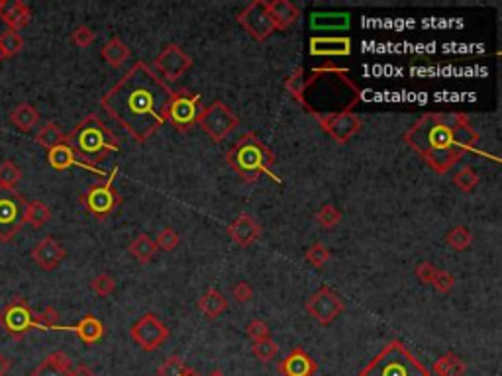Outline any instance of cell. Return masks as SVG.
<instances>
[{"label":"cell","mask_w":502,"mask_h":376,"mask_svg":"<svg viewBox=\"0 0 502 376\" xmlns=\"http://www.w3.org/2000/svg\"><path fill=\"white\" fill-rule=\"evenodd\" d=\"M435 274H437V269H435L432 263H428V261H424L420 263L418 267H416V277H418V281L422 284H432L435 279Z\"/></svg>","instance_id":"obj_50"},{"label":"cell","mask_w":502,"mask_h":376,"mask_svg":"<svg viewBox=\"0 0 502 376\" xmlns=\"http://www.w3.org/2000/svg\"><path fill=\"white\" fill-rule=\"evenodd\" d=\"M310 54L316 57H343L352 54L350 38H312Z\"/></svg>","instance_id":"obj_21"},{"label":"cell","mask_w":502,"mask_h":376,"mask_svg":"<svg viewBox=\"0 0 502 376\" xmlns=\"http://www.w3.org/2000/svg\"><path fill=\"white\" fill-rule=\"evenodd\" d=\"M36 141H38V145L49 151L65 141V134L61 132V128L55 121H47L40 130V134L36 135Z\"/></svg>","instance_id":"obj_31"},{"label":"cell","mask_w":502,"mask_h":376,"mask_svg":"<svg viewBox=\"0 0 502 376\" xmlns=\"http://www.w3.org/2000/svg\"><path fill=\"white\" fill-rule=\"evenodd\" d=\"M47 161H49V165H52L54 169H57V171H65L69 167H82V169H89L87 165H82V163L77 159V155L73 153V149L69 148L65 141H63L61 145H57V148L47 151ZM89 171H91V169H89Z\"/></svg>","instance_id":"obj_26"},{"label":"cell","mask_w":502,"mask_h":376,"mask_svg":"<svg viewBox=\"0 0 502 376\" xmlns=\"http://www.w3.org/2000/svg\"><path fill=\"white\" fill-rule=\"evenodd\" d=\"M112 178H114V175L110 176L106 183L93 185L81 194V204L87 208V212H91L98 220L109 218L122 202V196L118 194V190L112 185Z\"/></svg>","instance_id":"obj_10"},{"label":"cell","mask_w":502,"mask_h":376,"mask_svg":"<svg viewBox=\"0 0 502 376\" xmlns=\"http://www.w3.org/2000/svg\"><path fill=\"white\" fill-rule=\"evenodd\" d=\"M359 100L361 89L353 82L350 71L336 65H324L314 69L310 79H304L299 104L316 118L352 112Z\"/></svg>","instance_id":"obj_3"},{"label":"cell","mask_w":502,"mask_h":376,"mask_svg":"<svg viewBox=\"0 0 502 376\" xmlns=\"http://www.w3.org/2000/svg\"><path fill=\"white\" fill-rule=\"evenodd\" d=\"M446 242H448V245L451 249H455V251H465V249H469L471 243H473V233L465 228V226H455V228L448 231Z\"/></svg>","instance_id":"obj_35"},{"label":"cell","mask_w":502,"mask_h":376,"mask_svg":"<svg viewBox=\"0 0 502 376\" xmlns=\"http://www.w3.org/2000/svg\"><path fill=\"white\" fill-rule=\"evenodd\" d=\"M22 47H24V40H22V36L18 34V32H14V30H4L2 34H0V51L4 55V59L6 57H14V55H18L22 51Z\"/></svg>","instance_id":"obj_34"},{"label":"cell","mask_w":502,"mask_h":376,"mask_svg":"<svg viewBox=\"0 0 502 376\" xmlns=\"http://www.w3.org/2000/svg\"><path fill=\"white\" fill-rule=\"evenodd\" d=\"M0 327L4 329V333L18 341L24 339L32 329H36V314L24 296H12L8 304L0 309Z\"/></svg>","instance_id":"obj_8"},{"label":"cell","mask_w":502,"mask_h":376,"mask_svg":"<svg viewBox=\"0 0 502 376\" xmlns=\"http://www.w3.org/2000/svg\"><path fill=\"white\" fill-rule=\"evenodd\" d=\"M71 368L73 364L67 355L63 351H55L34 368L32 376H71Z\"/></svg>","instance_id":"obj_22"},{"label":"cell","mask_w":502,"mask_h":376,"mask_svg":"<svg viewBox=\"0 0 502 376\" xmlns=\"http://www.w3.org/2000/svg\"><path fill=\"white\" fill-rule=\"evenodd\" d=\"M277 351H279V347H277V343L273 341L271 337L253 343V355L258 357L261 363H269L273 357L277 355Z\"/></svg>","instance_id":"obj_41"},{"label":"cell","mask_w":502,"mask_h":376,"mask_svg":"<svg viewBox=\"0 0 502 376\" xmlns=\"http://www.w3.org/2000/svg\"><path fill=\"white\" fill-rule=\"evenodd\" d=\"M404 141L432 171L444 175L461 161L465 153L475 149L479 134L463 114L428 112L408 128Z\"/></svg>","instance_id":"obj_2"},{"label":"cell","mask_w":502,"mask_h":376,"mask_svg":"<svg viewBox=\"0 0 502 376\" xmlns=\"http://www.w3.org/2000/svg\"><path fill=\"white\" fill-rule=\"evenodd\" d=\"M228 235L236 245L240 247H251L261 235V228L255 222V218L249 214H240L230 226H228Z\"/></svg>","instance_id":"obj_18"},{"label":"cell","mask_w":502,"mask_h":376,"mask_svg":"<svg viewBox=\"0 0 502 376\" xmlns=\"http://www.w3.org/2000/svg\"><path fill=\"white\" fill-rule=\"evenodd\" d=\"M181 242V235L176 233L173 228H165L157 233V239H155V247L161 249V251H173L176 245Z\"/></svg>","instance_id":"obj_42"},{"label":"cell","mask_w":502,"mask_h":376,"mask_svg":"<svg viewBox=\"0 0 502 376\" xmlns=\"http://www.w3.org/2000/svg\"><path fill=\"white\" fill-rule=\"evenodd\" d=\"M318 126L326 132L336 143L343 145L352 139L353 135L357 134L363 126V120L353 114V112H345V114H332V116H316Z\"/></svg>","instance_id":"obj_15"},{"label":"cell","mask_w":502,"mask_h":376,"mask_svg":"<svg viewBox=\"0 0 502 376\" xmlns=\"http://www.w3.org/2000/svg\"><path fill=\"white\" fill-rule=\"evenodd\" d=\"M432 371H434L435 376H463L465 375V363L455 353H446L435 361Z\"/></svg>","instance_id":"obj_29"},{"label":"cell","mask_w":502,"mask_h":376,"mask_svg":"<svg viewBox=\"0 0 502 376\" xmlns=\"http://www.w3.org/2000/svg\"><path fill=\"white\" fill-rule=\"evenodd\" d=\"M350 24L347 14H314L312 27H345Z\"/></svg>","instance_id":"obj_39"},{"label":"cell","mask_w":502,"mask_h":376,"mask_svg":"<svg viewBox=\"0 0 502 376\" xmlns=\"http://www.w3.org/2000/svg\"><path fill=\"white\" fill-rule=\"evenodd\" d=\"M52 220V210L40 200L27 202L26 206V224H30L32 228L40 229L43 228L47 222Z\"/></svg>","instance_id":"obj_32"},{"label":"cell","mask_w":502,"mask_h":376,"mask_svg":"<svg viewBox=\"0 0 502 376\" xmlns=\"http://www.w3.org/2000/svg\"><path fill=\"white\" fill-rule=\"evenodd\" d=\"M10 121L22 132H32L40 124V112L36 110V106L22 102L10 112Z\"/></svg>","instance_id":"obj_27"},{"label":"cell","mask_w":502,"mask_h":376,"mask_svg":"<svg viewBox=\"0 0 502 376\" xmlns=\"http://www.w3.org/2000/svg\"><path fill=\"white\" fill-rule=\"evenodd\" d=\"M198 104H201V94H192L189 91L173 93L167 121H171L173 128L179 132H189L198 120V114H201Z\"/></svg>","instance_id":"obj_13"},{"label":"cell","mask_w":502,"mask_h":376,"mask_svg":"<svg viewBox=\"0 0 502 376\" xmlns=\"http://www.w3.org/2000/svg\"><path fill=\"white\" fill-rule=\"evenodd\" d=\"M22 178V171L14 161L0 163V188H14Z\"/></svg>","instance_id":"obj_36"},{"label":"cell","mask_w":502,"mask_h":376,"mask_svg":"<svg viewBox=\"0 0 502 376\" xmlns=\"http://www.w3.org/2000/svg\"><path fill=\"white\" fill-rule=\"evenodd\" d=\"M2 59H4V55H2V51H0V61H2Z\"/></svg>","instance_id":"obj_54"},{"label":"cell","mask_w":502,"mask_h":376,"mask_svg":"<svg viewBox=\"0 0 502 376\" xmlns=\"http://www.w3.org/2000/svg\"><path fill=\"white\" fill-rule=\"evenodd\" d=\"M196 124L201 126V130H203L204 134L208 135L212 141H224L228 135L238 128V116L231 112V108L228 104H224V102H220V100H214L210 106H206L201 110V114H198V120Z\"/></svg>","instance_id":"obj_9"},{"label":"cell","mask_w":502,"mask_h":376,"mask_svg":"<svg viewBox=\"0 0 502 376\" xmlns=\"http://www.w3.org/2000/svg\"><path fill=\"white\" fill-rule=\"evenodd\" d=\"M238 22L253 40L258 41H265L277 32L269 8H267V2H263V0H253L251 4H247L244 10L238 14Z\"/></svg>","instance_id":"obj_11"},{"label":"cell","mask_w":502,"mask_h":376,"mask_svg":"<svg viewBox=\"0 0 502 376\" xmlns=\"http://www.w3.org/2000/svg\"><path fill=\"white\" fill-rule=\"evenodd\" d=\"M71 376H96L95 371L87 364H79L75 368H71Z\"/></svg>","instance_id":"obj_51"},{"label":"cell","mask_w":502,"mask_h":376,"mask_svg":"<svg viewBox=\"0 0 502 376\" xmlns=\"http://www.w3.org/2000/svg\"><path fill=\"white\" fill-rule=\"evenodd\" d=\"M157 247L148 233H139L134 242L130 243V255L136 259L137 263H150L155 255Z\"/></svg>","instance_id":"obj_30"},{"label":"cell","mask_w":502,"mask_h":376,"mask_svg":"<svg viewBox=\"0 0 502 376\" xmlns=\"http://www.w3.org/2000/svg\"><path fill=\"white\" fill-rule=\"evenodd\" d=\"M479 183H481V176L471 165H465L453 175V185H455V188H459V192H463V194L473 192L479 187Z\"/></svg>","instance_id":"obj_33"},{"label":"cell","mask_w":502,"mask_h":376,"mask_svg":"<svg viewBox=\"0 0 502 376\" xmlns=\"http://www.w3.org/2000/svg\"><path fill=\"white\" fill-rule=\"evenodd\" d=\"M65 247L54 237H43L34 249H32V259L41 270H54L59 267V263L65 259Z\"/></svg>","instance_id":"obj_17"},{"label":"cell","mask_w":502,"mask_h":376,"mask_svg":"<svg viewBox=\"0 0 502 376\" xmlns=\"http://www.w3.org/2000/svg\"><path fill=\"white\" fill-rule=\"evenodd\" d=\"M190 67H192V59L176 43L167 45L155 59V69H157L155 73H161L167 81L181 79Z\"/></svg>","instance_id":"obj_16"},{"label":"cell","mask_w":502,"mask_h":376,"mask_svg":"<svg viewBox=\"0 0 502 376\" xmlns=\"http://www.w3.org/2000/svg\"><path fill=\"white\" fill-rule=\"evenodd\" d=\"M359 376H432L430 371L400 343L391 341L359 373Z\"/></svg>","instance_id":"obj_6"},{"label":"cell","mask_w":502,"mask_h":376,"mask_svg":"<svg viewBox=\"0 0 502 376\" xmlns=\"http://www.w3.org/2000/svg\"><path fill=\"white\" fill-rule=\"evenodd\" d=\"M0 20L8 26V30L20 32L30 24L32 10L22 0H0Z\"/></svg>","instance_id":"obj_20"},{"label":"cell","mask_w":502,"mask_h":376,"mask_svg":"<svg viewBox=\"0 0 502 376\" xmlns=\"http://www.w3.org/2000/svg\"><path fill=\"white\" fill-rule=\"evenodd\" d=\"M130 337L134 339L137 347L141 351H155L157 347H161L167 337H169V329L155 314H144L139 320H137L132 329H130Z\"/></svg>","instance_id":"obj_12"},{"label":"cell","mask_w":502,"mask_h":376,"mask_svg":"<svg viewBox=\"0 0 502 376\" xmlns=\"http://www.w3.org/2000/svg\"><path fill=\"white\" fill-rule=\"evenodd\" d=\"M328 259H330V251H328L326 245H322V243H314L312 247L306 251V261H308L312 267H316V269L324 267Z\"/></svg>","instance_id":"obj_44"},{"label":"cell","mask_w":502,"mask_h":376,"mask_svg":"<svg viewBox=\"0 0 502 376\" xmlns=\"http://www.w3.org/2000/svg\"><path fill=\"white\" fill-rule=\"evenodd\" d=\"M65 143L73 149L77 159L96 175H104L96 169V165L104 161L110 153L120 149L118 137L96 114H89L87 118H82L75 126V130L65 135Z\"/></svg>","instance_id":"obj_4"},{"label":"cell","mask_w":502,"mask_h":376,"mask_svg":"<svg viewBox=\"0 0 502 376\" xmlns=\"http://www.w3.org/2000/svg\"><path fill=\"white\" fill-rule=\"evenodd\" d=\"M302 82H304V71H302V67L295 69V71H293V75H290L285 82V89L288 91V93L293 94V98H295L297 102H300Z\"/></svg>","instance_id":"obj_46"},{"label":"cell","mask_w":502,"mask_h":376,"mask_svg":"<svg viewBox=\"0 0 502 376\" xmlns=\"http://www.w3.org/2000/svg\"><path fill=\"white\" fill-rule=\"evenodd\" d=\"M95 32L89 26H79L73 34H71V41L77 45V47H89L93 41H95Z\"/></svg>","instance_id":"obj_48"},{"label":"cell","mask_w":502,"mask_h":376,"mask_svg":"<svg viewBox=\"0 0 502 376\" xmlns=\"http://www.w3.org/2000/svg\"><path fill=\"white\" fill-rule=\"evenodd\" d=\"M157 376H196V375L190 371L187 364L183 363V359L171 357V359H167V361L157 368Z\"/></svg>","instance_id":"obj_38"},{"label":"cell","mask_w":502,"mask_h":376,"mask_svg":"<svg viewBox=\"0 0 502 376\" xmlns=\"http://www.w3.org/2000/svg\"><path fill=\"white\" fill-rule=\"evenodd\" d=\"M277 371L283 376H314L318 364L304 349H293L285 359L279 363Z\"/></svg>","instance_id":"obj_19"},{"label":"cell","mask_w":502,"mask_h":376,"mask_svg":"<svg viewBox=\"0 0 502 376\" xmlns=\"http://www.w3.org/2000/svg\"><path fill=\"white\" fill-rule=\"evenodd\" d=\"M26 206L22 194L14 188H0V242H12L26 224Z\"/></svg>","instance_id":"obj_7"},{"label":"cell","mask_w":502,"mask_h":376,"mask_svg":"<svg viewBox=\"0 0 502 376\" xmlns=\"http://www.w3.org/2000/svg\"><path fill=\"white\" fill-rule=\"evenodd\" d=\"M91 288H93L95 294L104 298V296H110L116 290V282H114V279L110 274H96L95 279L91 281Z\"/></svg>","instance_id":"obj_43"},{"label":"cell","mask_w":502,"mask_h":376,"mask_svg":"<svg viewBox=\"0 0 502 376\" xmlns=\"http://www.w3.org/2000/svg\"><path fill=\"white\" fill-rule=\"evenodd\" d=\"M245 331H247L249 339H253V343H255V341H263V339H269V336H271L269 325L263 322V320H253V322H249L247 323V327H245Z\"/></svg>","instance_id":"obj_45"},{"label":"cell","mask_w":502,"mask_h":376,"mask_svg":"<svg viewBox=\"0 0 502 376\" xmlns=\"http://www.w3.org/2000/svg\"><path fill=\"white\" fill-rule=\"evenodd\" d=\"M61 329H73L77 333V337L87 345H95L96 341H100L104 337V325H102V322L98 318L91 316V314L84 316L75 327H61Z\"/></svg>","instance_id":"obj_25"},{"label":"cell","mask_w":502,"mask_h":376,"mask_svg":"<svg viewBox=\"0 0 502 376\" xmlns=\"http://www.w3.org/2000/svg\"><path fill=\"white\" fill-rule=\"evenodd\" d=\"M343 308H345L343 300L328 286L320 288L318 292H314L308 298V302H306V312L322 325H330L343 312Z\"/></svg>","instance_id":"obj_14"},{"label":"cell","mask_w":502,"mask_h":376,"mask_svg":"<svg viewBox=\"0 0 502 376\" xmlns=\"http://www.w3.org/2000/svg\"><path fill=\"white\" fill-rule=\"evenodd\" d=\"M210 376H224V375H222V373H212Z\"/></svg>","instance_id":"obj_53"},{"label":"cell","mask_w":502,"mask_h":376,"mask_svg":"<svg viewBox=\"0 0 502 376\" xmlns=\"http://www.w3.org/2000/svg\"><path fill=\"white\" fill-rule=\"evenodd\" d=\"M267 8L273 18V24L277 30H286L290 27L300 18V8L295 6L290 0H275L267 2Z\"/></svg>","instance_id":"obj_23"},{"label":"cell","mask_w":502,"mask_h":376,"mask_svg":"<svg viewBox=\"0 0 502 376\" xmlns=\"http://www.w3.org/2000/svg\"><path fill=\"white\" fill-rule=\"evenodd\" d=\"M171 100L169 84L148 63L137 61L100 98V106L137 143H146L167 124Z\"/></svg>","instance_id":"obj_1"},{"label":"cell","mask_w":502,"mask_h":376,"mask_svg":"<svg viewBox=\"0 0 502 376\" xmlns=\"http://www.w3.org/2000/svg\"><path fill=\"white\" fill-rule=\"evenodd\" d=\"M314 220H316L322 228L332 229L336 228L339 222H341V212H339L334 204H324V206L316 212Z\"/></svg>","instance_id":"obj_37"},{"label":"cell","mask_w":502,"mask_h":376,"mask_svg":"<svg viewBox=\"0 0 502 376\" xmlns=\"http://www.w3.org/2000/svg\"><path fill=\"white\" fill-rule=\"evenodd\" d=\"M226 309H228V300L216 288H210L198 300V312L203 314L204 318H208V320H216Z\"/></svg>","instance_id":"obj_24"},{"label":"cell","mask_w":502,"mask_h":376,"mask_svg":"<svg viewBox=\"0 0 502 376\" xmlns=\"http://www.w3.org/2000/svg\"><path fill=\"white\" fill-rule=\"evenodd\" d=\"M226 161L245 183H255L261 175H271L275 157L255 134H245L238 139V143L228 151Z\"/></svg>","instance_id":"obj_5"},{"label":"cell","mask_w":502,"mask_h":376,"mask_svg":"<svg viewBox=\"0 0 502 376\" xmlns=\"http://www.w3.org/2000/svg\"><path fill=\"white\" fill-rule=\"evenodd\" d=\"M36 329H41V331L59 329V312L52 306H47L40 316H36Z\"/></svg>","instance_id":"obj_40"},{"label":"cell","mask_w":502,"mask_h":376,"mask_svg":"<svg viewBox=\"0 0 502 376\" xmlns=\"http://www.w3.org/2000/svg\"><path fill=\"white\" fill-rule=\"evenodd\" d=\"M231 294H233V298H236L240 304H245V302H249V300L253 298V286H251L249 282H238V284L231 288Z\"/></svg>","instance_id":"obj_49"},{"label":"cell","mask_w":502,"mask_h":376,"mask_svg":"<svg viewBox=\"0 0 502 376\" xmlns=\"http://www.w3.org/2000/svg\"><path fill=\"white\" fill-rule=\"evenodd\" d=\"M102 59L109 63L110 67H122L124 63L130 59V49H128V45L124 43L122 40H118V38H112L110 41L104 43V47H102Z\"/></svg>","instance_id":"obj_28"},{"label":"cell","mask_w":502,"mask_h":376,"mask_svg":"<svg viewBox=\"0 0 502 376\" xmlns=\"http://www.w3.org/2000/svg\"><path fill=\"white\" fill-rule=\"evenodd\" d=\"M12 368V361L8 359V357H4L2 355V351H0V376H6L8 375V371Z\"/></svg>","instance_id":"obj_52"},{"label":"cell","mask_w":502,"mask_h":376,"mask_svg":"<svg viewBox=\"0 0 502 376\" xmlns=\"http://www.w3.org/2000/svg\"><path fill=\"white\" fill-rule=\"evenodd\" d=\"M432 286H434L437 292L448 294L449 290L455 286V277H453L451 272H448V270H437V274H435Z\"/></svg>","instance_id":"obj_47"}]
</instances>
